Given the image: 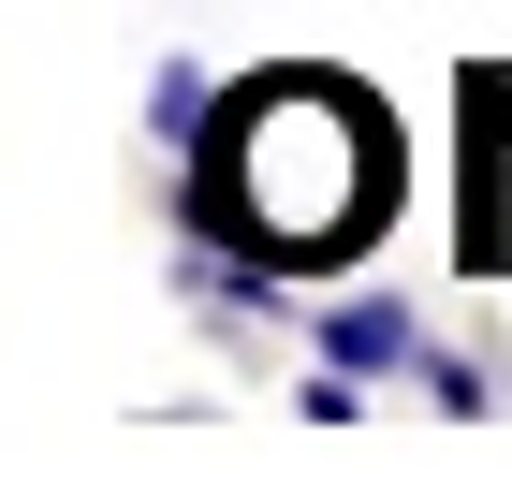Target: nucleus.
<instances>
[{"label":"nucleus","mask_w":512,"mask_h":497,"mask_svg":"<svg viewBox=\"0 0 512 497\" xmlns=\"http://www.w3.org/2000/svg\"><path fill=\"white\" fill-rule=\"evenodd\" d=\"M395 191H410L395 103L322 74V59H293V74L220 88V117L191 147V191H176V234H220V249H249L278 278H337V264H366Z\"/></svg>","instance_id":"nucleus-1"},{"label":"nucleus","mask_w":512,"mask_h":497,"mask_svg":"<svg viewBox=\"0 0 512 497\" xmlns=\"http://www.w3.org/2000/svg\"><path fill=\"white\" fill-rule=\"evenodd\" d=\"M308 337H322V366L395 381V366H425V307L395 293V278H381V293H322V322H308Z\"/></svg>","instance_id":"nucleus-3"},{"label":"nucleus","mask_w":512,"mask_h":497,"mask_svg":"<svg viewBox=\"0 0 512 497\" xmlns=\"http://www.w3.org/2000/svg\"><path fill=\"white\" fill-rule=\"evenodd\" d=\"M205 117H220V74H205V59H161L147 74V132L161 147H205Z\"/></svg>","instance_id":"nucleus-4"},{"label":"nucleus","mask_w":512,"mask_h":497,"mask_svg":"<svg viewBox=\"0 0 512 497\" xmlns=\"http://www.w3.org/2000/svg\"><path fill=\"white\" fill-rule=\"evenodd\" d=\"M454 117H469V191H454V264L498 278L512 264V74H454Z\"/></svg>","instance_id":"nucleus-2"}]
</instances>
